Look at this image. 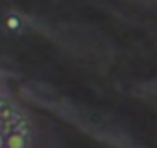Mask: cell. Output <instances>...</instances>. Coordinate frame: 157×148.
I'll return each mask as SVG.
<instances>
[{
  "mask_svg": "<svg viewBox=\"0 0 157 148\" xmlns=\"http://www.w3.org/2000/svg\"><path fill=\"white\" fill-rule=\"evenodd\" d=\"M4 148H26V137L22 133H11L6 137Z\"/></svg>",
  "mask_w": 157,
  "mask_h": 148,
  "instance_id": "cell-1",
  "label": "cell"
},
{
  "mask_svg": "<svg viewBox=\"0 0 157 148\" xmlns=\"http://www.w3.org/2000/svg\"><path fill=\"white\" fill-rule=\"evenodd\" d=\"M17 24H19V22H17V19H15V17H10V19H8V26H11V28H15Z\"/></svg>",
  "mask_w": 157,
  "mask_h": 148,
  "instance_id": "cell-2",
  "label": "cell"
},
{
  "mask_svg": "<svg viewBox=\"0 0 157 148\" xmlns=\"http://www.w3.org/2000/svg\"><path fill=\"white\" fill-rule=\"evenodd\" d=\"M4 141H6V137L0 133V148H4Z\"/></svg>",
  "mask_w": 157,
  "mask_h": 148,
  "instance_id": "cell-3",
  "label": "cell"
}]
</instances>
